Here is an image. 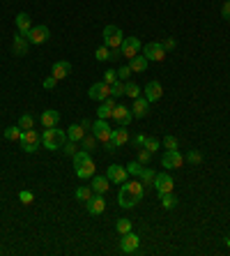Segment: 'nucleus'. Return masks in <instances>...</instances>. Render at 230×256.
<instances>
[{
  "instance_id": "obj_1",
  "label": "nucleus",
  "mask_w": 230,
  "mask_h": 256,
  "mask_svg": "<svg viewBox=\"0 0 230 256\" xmlns=\"http://www.w3.org/2000/svg\"><path fill=\"white\" fill-rule=\"evenodd\" d=\"M143 192H145V185L141 180H124L120 192H117V203L120 208H133V205L141 203Z\"/></svg>"
},
{
  "instance_id": "obj_2",
  "label": "nucleus",
  "mask_w": 230,
  "mask_h": 256,
  "mask_svg": "<svg viewBox=\"0 0 230 256\" xmlns=\"http://www.w3.org/2000/svg\"><path fill=\"white\" fill-rule=\"evenodd\" d=\"M74 173L81 180H90V178L95 176V162L90 157V152H85V150L74 152Z\"/></svg>"
},
{
  "instance_id": "obj_3",
  "label": "nucleus",
  "mask_w": 230,
  "mask_h": 256,
  "mask_svg": "<svg viewBox=\"0 0 230 256\" xmlns=\"http://www.w3.org/2000/svg\"><path fill=\"white\" fill-rule=\"evenodd\" d=\"M67 143V132H62L58 127H49L44 134H42V146L46 150H58Z\"/></svg>"
},
{
  "instance_id": "obj_4",
  "label": "nucleus",
  "mask_w": 230,
  "mask_h": 256,
  "mask_svg": "<svg viewBox=\"0 0 230 256\" xmlns=\"http://www.w3.org/2000/svg\"><path fill=\"white\" fill-rule=\"evenodd\" d=\"M101 37H104V44H106L111 51H120V46H122V42H124L122 30H120L117 26H106Z\"/></svg>"
},
{
  "instance_id": "obj_5",
  "label": "nucleus",
  "mask_w": 230,
  "mask_h": 256,
  "mask_svg": "<svg viewBox=\"0 0 230 256\" xmlns=\"http://www.w3.org/2000/svg\"><path fill=\"white\" fill-rule=\"evenodd\" d=\"M21 148H23V152H28V155H33V152L39 150V146H42V136H39V132H35V129H26V132L21 134Z\"/></svg>"
},
{
  "instance_id": "obj_6",
  "label": "nucleus",
  "mask_w": 230,
  "mask_h": 256,
  "mask_svg": "<svg viewBox=\"0 0 230 256\" xmlns=\"http://www.w3.org/2000/svg\"><path fill=\"white\" fill-rule=\"evenodd\" d=\"M138 51H143V44L138 37H124L122 46H120V55L127 58V60H131L133 55H138Z\"/></svg>"
},
{
  "instance_id": "obj_7",
  "label": "nucleus",
  "mask_w": 230,
  "mask_h": 256,
  "mask_svg": "<svg viewBox=\"0 0 230 256\" xmlns=\"http://www.w3.org/2000/svg\"><path fill=\"white\" fill-rule=\"evenodd\" d=\"M161 166L170 171V168H182L184 166V155L180 150H166L164 157H161Z\"/></svg>"
},
{
  "instance_id": "obj_8",
  "label": "nucleus",
  "mask_w": 230,
  "mask_h": 256,
  "mask_svg": "<svg viewBox=\"0 0 230 256\" xmlns=\"http://www.w3.org/2000/svg\"><path fill=\"white\" fill-rule=\"evenodd\" d=\"M111 118H113L120 127H129V123L133 120V113H131V109H129V106L115 104V109L111 111Z\"/></svg>"
},
{
  "instance_id": "obj_9",
  "label": "nucleus",
  "mask_w": 230,
  "mask_h": 256,
  "mask_svg": "<svg viewBox=\"0 0 230 256\" xmlns=\"http://www.w3.org/2000/svg\"><path fill=\"white\" fill-rule=\"evenodd\" d=\"M143 55L152 62H161L164 58H166V49H164L161 42H150V44L143 46Z\"/></svg>"
},
{
  "instance_id": "obj_10",
  "label": "nucleus",
  "mask_w": 230,
  "mask_h": 256,
  "mask_svg": "<svg viewBox=\"0 0 230 256\" xmlns=\"http://www.w3.org/2000/svg\"><path fill=\"white\" fill-rule=\"evenodd\" d=\"M111 134H113V129H111V125H108L106 120L97 118V120L92 123V136H95L99 143H106L108 139H111Z\"/></svg>"
},
{
  "instance_id": "obj_11",
  "label": "nucleus",
  "mask_w": 230,
  "mask_h": 256,
  "mask_svg": "<svg viewBox=\"0 0 230 256\" xmlns=\"http://www.w3.org/2000/svg\"><path fill=\"white\" fill-rule=\"evenodd\" d=\"M26 37H28V42H30V44H46V42H49V37H51V30H49L46 26H33Z\"/></svg>"
},
{
  "instance_id": "obj_12",
  "label": "nucleus",
  "mask_w": 230,
  "mask_h": 256,
  "mask_svg": "<svg viewBox=\"0 0 230 256\" xmlns=\"http://www.w3.org/2000/svg\"><path fill=\"white\" fill-rule=\"evenodd\" d=\"M88 97L97 99V102H104L106 97H111V86H108L106 81H97V83H92L90 90H88Z\"/></svg>"
},
{
  "instance_id": "obj_13",
  "label": "nucleus",
  "mask_w": 230,
  "mask_h": 256,
  "mask_svg": "<svg viewBox=\"0 0 230 256\" xmlns=\"http://www.w3.org/2000/svg\"><path fill=\"white\" fill-rule=\"evenodd\" d=\"M138 245H141V238H138L133 231H129V233H124L122 240H120V252H122V254H133V252L138 249Z\"/></svg>"
},
{
  "instance_id": "obj_14",
  "label": "nucleus",
  "mask_w": 230,
  "mask_h": 256,
  "mask_svg": "<svg viewBox=\"0 0 230 256\" xmlns=\"http://www.w3.org/2000/svg\"><path fill=\"white\" fill-rule=\"evenodd\" d=\"M173 187H175V183H173L170 173H157V178H154L157 194H168V192H173Z\"/></svg>"
},
{
  "instance_id": "obj_15",
  "label": "nucleus",
  "mask_w": 230,
  "mask_h": 256,
  "mask_svg": "<svg viewBox=\"0 0 230 256\" xmlns=\"http://www.w3.org/2000/svg\"><path fill=\"white\" fill-rule=\"evenodd\" d=\"M106 178L111 180V183H115V185H122L124 180L129 178V173H127V166H120V164H111L106 171Z\"/></svg>"
},
{
  "instance_id": "obj_16",
  "label": "nucleus",
  "mask_w": 230,
  "mask_h": 256,
  "mask_svg": "<svg viewBox=\"0 0 230 256\" xmlns=\"http://www.w3.org/2000/svg\"><path fill=\"white\" fill-rule=\"evenodd\" d=\"M85 208H88V212L92 217L101 215V212L106 210V199H104V194H92V199L85 203Z\"/></svg>"
},
{
  "instance_id": "obj_17",
  "label": "nucleus",
  "mask_w": 230,
  "mask_h": 256,
  "mask_svg": "<svg viewBox=\"0 0 230 256\" xmlns=\"http://www.w3.org/2000/svg\"><path fill=\"white\" fill-rule=\"evenodd\" d=\"M69 74H71V62H67V60L53 62V67H51V76H55L58 81H62V79H67Z\"/></svg>"
},
{
  "instance_id": "obj_18",
  "label": "nucleus",
  "mask_w": 230,
  "mask_h": 256,
  "mask_svg": "<svg viewBox=\"0 0 230 256\" xmlns=\"http://www.w3.org/2000/svg\"><path fill=\"white\" fill-rule=\"evenodd\" d=\"M161 95H164V88H161L159 81H150V83L145 86V99H148L150 104L152 102H159Z\"/></svg>"
},
{
  "instance_id": "obj_19",
  "label": "nucleus",
  "mask_w": 230,
  "mask_h": 256,
  "mask_svg": "<svg viewBox=\"0 0 230 256\" xmlns=\"http://www.w3.org/2000/svg\"><path fill=\"white\" fill-rule=\"evenodd\" d=\"M28 46H30L28 37L21 35V33H16V35H14V39H12V51H14V55H26Z\"/></svg>"
},
{
  "instance_id": "obj_20",
  "label": "nucleus",
  "mask_w": 230,
  "mask_h": 256,
  "mask_svg": "<svg viewBox=\"0 0 230 256\" xmlns=\"http://www.w3.org/2000/svg\"><path fill=\"white\" fill-rule=\"evenodd\" d=\"M90 180H92L90 187H92V192H95V194H106L108 187H111V180H108L106 176H92Z\"/></svg>"
},
{
  "instance_id": "obj_21",
  "label": "nucleus",
  "mask_w": 230,
  "mask_h": 256,
  "mask_svg": "<svg viewBox=\"0 0 230 256\" xmlns=\"http://www.w3.org/2000/svg\"><path fill=\"white\" fill-rule=\"evenodd\" d=\"M148 111H150V102H148V99H145V97H136V99H133V106H131L133 118H145Z\"/></svg>"
},
{
  "instance_id": "obj_22",
  "label": "nucleus",
  "mask_w": 230,
  "mask_h": 256,
  "mask_svg": "<svg viewBox=\"0 0 230 256\" xmlns=\"http://www.w3.org/2000/svg\"><path fill=\"white\" fill-rule=\"evenodd\" d=\"M129 67H131V72L133 74H141V72H145L148 70V65H150V60L145 58V55H133L131 60L127 62Z\"/></svg>"
},
{
  "instance_id": "obj_23",
  "label": "nucleus",
  "mask_w": 230,
  "mask_h": 256,
  "mask_svg": "<svg viewBox=\"0 0 230 256\" xmlns=\"http://www.w3.org/2000/svg\"><path fill=\"white\" fill-rule=\"evenodd\" d=\"M115 109V97L111 95V97H106L104 102H101V106L97 109V115L101 118V120H108L111 118V111Z\"/></svg>"
},
{
  "instance_id": "obj_24",
  "label": "nucleus",
  "mask_w": 230,
  "mask_h": 256,
  "mask_svg": "<svg viewBox=\"0 0 230 256\" xmlns=\"http://www.w3.org/2000/svg\"><path fill=\"white\" fill-rule=\"evenodd\" d=\"M30 28H33V18L28 17L26 12L16 14V30H18V33H21V35H28V33H30Z\"/></svg>"
},
{
  "instance_id": "obj_25",
  "label": "nucleus",
  "mask_w": 230,
  "mask_h": 256,
  "mask_svg": "<svg viewBox=\"0 0 230 256\" xmlns=\"http://www.w3.org/2000/svg\"><path fill=\"white\" fill-rule=\"evenodd\" d=\"M42 125H44L46 129H49V127H58V125H60V113L53 111V109L44 111V113H42Z\"/></svg>"
},
{
  "instance_id": "obj_26",
  "label": "nucleus",
  "mask_w": 230,
  "mask_h": 256,
  "mask_svg": "<svg viewBox=\"0 0 230 256\" xmlns=\"http://www.w3.org/2000/svg\"><path fill=\"white\" fill-rule=\"evenodd\" d=\"M83 136H85V129H83V127H81V125H71L69 129H67V139H69V141H83Z\"/></svg>"
},
{
  "instance_id": "obj_27",
  "label": "nucleus",
  "mask_w": 230,
  "mask_h": 256,
  "mask_svg": "<svg viewBox=\"0 0 230 256\" xmlns=\"http://www.w3.org/2000/svg\"><path fill=\"white\" fill-rule=\"evenodd\" d=\"M92 194H95V192H92V187H79V189H76V192H74V196H76V201H81V203H88L90 199H92Z\"/></svg>"
},
{
  "instance_id": "obj_28",
  "label": "nucleus",
  "mask_w": 230,
  "mask_h": 256,
  "mask_svg": "<svg viewBox=\"0 0 230 256\" xmlns=\"http://www.w3.org/2000/svg\"><path fill=\"white\" fill-rule=\"evenodd\" d=\"M154 178H157V173H154L150 166H143L141 173H138V180H141L143 185H152V183H154Z\"/></svg>"
},
{
  "instance_id": "obj_29",
  "label": "nucleus",
  "mask_w": 230,
  "mask_h": 256,
  "mask_svg": "<svg viewBox=\"0 0 230 256\" xmlns=\"http://www.w3.org/2000/svg\"><path fill=\"white\" fill-rule=\"evenodd\" d=\"M21 134H23V129H21L18 125H12V127L5 129V139H7V141H21Z\"/></svg>"
},
{
  "instance_id": "obj_30",
  "label": "nucleus",
  "mask_w": 230,
  "mask_h": 256,
  "mask_svg": "<svg viewBox=\"0 0 230 256\" xmlns=\"http://www.w3.org/2000/svg\"><path fill=\"white\" fill-rule=\"evenodd\" d=\"M159 199H161V205L166 208V210H173L177 205V196L173 194V192H168V194H159Z\"/></svg>"
},
{
  "instance_id": "obj_31",
  "label": "nucleus",
  "mask_w": 230,
  "mask_h": 256,
  "mask_svg": "<svg viewBox=\"0 0 230 256\" xmlns=\"http://www.w3.org/2000/svg\"><path fill=\"white\" fill-rule=\"evenodd\" d=\"M115 139V143L117 146H124V143L129 141V132H127V127H120V129H113V134H111Z\"/></svg>"
},
{
  "instance_id": "obj_32",
  "label": "nucleus",
  "mask_w": 230,
  "mask_h": 256,
  "mask_svg": "<svg viewBox=\"0 0 230 256\" xmlns=\"http://www.w3.org/2000/svg\"><path fill=\"white\" fill-rule=\"evenodd\" d=\"M115 231L120 233V236H124V233H129V231H133V224L127 217H122V219H117V224H115Z\"/></svg>"
},
{
  "instance_id": "obj_33",
  "label": "nucleus",
  "mask_w": 230,
  "mask_h": 256,
  "mask_svg": "<svg viewBox=\"0 0 230 256\" xmlns=\"http://www.w3.org/2000/svg\"><path fill=\"white\" fill-rule=\"evenodd\" d=\"M18 127H21L23 132H26V129H33V127H35V118H33L30 113H23L21 118H18Z\"/></svg>"
},
{
  "instance_id": "obj_34",
  "label": "nucleus",
  "mask_w": 230,
  "mask_h": 256,
  "mask_svg": "<svg viewBox=\"0 0 230 256\" xmlns=\"http://www.w3.org/2000/svg\"><path fill=\"white\" fill-rule=\"evenodd\" d=\"M124 95H129L131 99L141 97V88H138L136 83H131V81H127V83H124Z\"/></svg>"
},
{
  "instance_id": "obj_35",
  "label": "nucleus",
  "mask_w": 230,
  "mask_h": 256,
  "mask_svg": "<svg viewBox=\"0 0 230 256\" xmlns=\"http://www.w3.org/2000/svg\"><path fill=\"white\" fill-rule=\"evenodd\" d=\"M95 58H97L99 62H104V60H111V49H108L106 44H104V46H99L97 51H95Z\"/></svg>"
},
{
  "instance_id": "obj_36",
  "label": "nucleus",
  "mask_w": 230,
  "mask_h": 256,
  "mask_svg": "<svg viewBox=\"0 0 230 256\" xmlns=\"http://www.w3.org/2000/svg\"><path fill=\"white\" fill-rule=\"evenodd\" d=\"M111 95L113 97H122L124 95V81H115V83H111Z\"/></svg>"
},
{
  "instance_id": "obj_37",
  "label": "nucleus",
  "mask_w": 230,
  "mask_h": 256,
  "mask_svg": "<svg viewBox=\"0 0 230 256\" xmlns=\"http://www.w3.org/2000/svg\"><path fill=\"white\" fill-rule=\"evenodd\" d=\"M141 168H143L141 162H129V164H127V173H129V176H133V178H138Z\"/></svg>"
},
{
  "instance_id": "obj_38",
  "label": "nucleus",
  "mask_w": 230,
  "mask_h": 256,
  "mask_svg": "<svg viewBox=\"0 0 230 256\" xmlns=\"http://www.w3.org/2000/svg\"><path fill=\"white\" fill-rule=\"evenodd\" d=\"M95 146H97V139H95V136H83V150L85 152H92Z\"/></svg>"
},
{
  "instance_id": "obj_39",
  "label": "nucleus",
  "mask_w": 230,
  "mask_h": 256,
  "mask_svg": "<svg viewBox=\"0 0 230 256\" xmlns=\"http://www.w3.org/2000/svg\"><path fill=\"white\" fill-rule=\"evenodd\" d=\"M18 199H21V203L30 205L33 201H35V194H33V192H28V189H21V192H18Z\"/></svg>"
},
{
  "instance_id": "obj_40",
  "label": "nucleus",
  "mask_w": 230,
  "mask_h": 256,
  "mask_svg": "<svg viewBox=\"0 0 230 256\" xmlns=\"http://www.w3.org/2000/svg\"><path fill=\"white\" fill-rule=\"evenodd\" d=\"M159 146H161V141L159 139H145V146H143V148H145V150H150V152H154V150H159Z\"/></svg>"
},
{
  "instance_id": "obj_41",
  "label": "nucleus",
  "mask_w": 230,
  "mask_h": 256,
  "mask_svg": "<svg viewBox=\"0 0 230 256\" xmlns=\"http://www.w3.org/2000/svg\"><path fill=\"white\" fill-rule=\"evenodd\" d=\"M133 72H131V67L129 65H122L120 70H117V79L120 81H129V76H131Z\"/></svg>"
},
{
  "instance_id": "obj_42",
  "label": "nucleus",
  "mask_w": 230,
  "mask_h": 256,
  "mask_svg": "<svg viewBox=\"0 0 230 256\" xmlns=\"http://www.w3.org/2000/svg\"><path fill=\"white\" fill-rule=\"evenodd\" d=\"M184 159L189 162V164H200V162H203V155H200L198 150H189V155H186Z\"/></svg>"
},
{
  "instance_id": "obj_43",
  "label": "nucleus",
  "mask_w": 230,
  "mask_h": 256,
  "mask_svg": "<svg viewBox=\"0 0 230 256\" xmlns=\"http://www.w3.org/2000/svg\"><path fill=\"white\" fill-rule=\"evenodd\" d=\"M150 159H152V152L145 150V148H141V152H138V162H141L143 166H148V164H150Z\"/></svg>"
},
{
  "instance_id": "obj_44",
  "label": "nucleus",
  "mask_w": 230,
  "mask_h": 256,
  "mask_svg": "<svg viewBox=\"0 0 230 256\" xmlns=\"http://www.w3.org/2000/svg\"><path fill=\"white\" fill-rule=\"evenodd\" d=\"M164 148H166V150H177V139L175 136H166V139H164Z\"/></svg>"
},
{
  "instance_id": "obj_45",
  "label": "nucleus",
  "mask_w": 230,
  "mask_h": 256,
  "mask_svg": "<svg viewBox=\"0 0 230 256\" xmlns=\"http://www.w3.org/2000/svg\"><path fill=\"white\" fill-rule=\"evenodd\" d=\"M101 81H106L108 86H111V83H115V81H117V72H115V70L104 72V79H101Z\"/></svg>"
},
{
  "instance_id": "obj_46",
  "label": "nucleus",
  "mask_w": 230,
  "mask_h": 256,
  "mask_svg": "<svg viewBox=\"0 0 230 256\" xmlns=\"http://www.w3.org/2000/svg\"><path fill=\"white\" fill-rule=\"evenodd\" d=\"M62 150L67 152V155H71V157H74V152H76V141H69V139H67V143L62 146Z\"/></svg>"
},
{
  "instance_id": "obj_47",
  "label": "nucleus",
  "mask_w": 230,
  "mask_h": 256,
  "mask_svg": "<svg viewBox=\"0 0 230 256\" xmlns=\"http://www.w3.org/2000/svg\"><path fill=\"white\" fill-rule=\"evenodd\" d=\"M55 83H58V79H55V76H46V79L42 81V86H44L46 90H53V88H55Z\"/></svg>"
},
{
  "instance_id": "obj_48",
  "label": "nucleus",
  "mask_w": 230,
  "mask_h": 256,
  "mask_svg": "<svg viewBox=\"0 0 230 256\" xmlns=\"http://www.w3.org/2000/svg\"><path fill=\"white\" fill-rule=\"evenodd\" d=\"M104 148H106V152H115L117 148H120V146H117V143H115V139L111 136V139H108V141L104 143Z\"/></svg>"
},
{
  "instance_id": "obj_49",
  "label": "nucleus",
  "mask_w": 230,
  "mask_h": 256,
  "mask_svg": "<svg viewBox=\"0 0 230 256\" xmlns=\"http://www.w3.org/2000/svg\"><path fill=\"white\" fill-rule=\"evenodd\" d=\"M221 17L230 21V0H223V7H221Z\"/></svg>"
},
{
  "instance_id": "obj_50",
  "label": "nucleus",
  "mask_w": 230,
  "mask_h": 256,
  "mask_svg": "<svg viewBox=\"0 0 230 256\" xmlns=\"http://www.w3.org/2000/svg\"><path fill=\"white\" fill-rule=\"evenodd\" d=\"M161 44H164V49H166V51H173V49L177 46V42L173 39V37H168V39H166V42H161Z\"/></svg>"
},
{
  "instance_id": "obj_51",
  "label": "nucleus",
  "mask_w": 230,
  "mask_h": 256,
  "mask_svg": "<svg viewBox=\"0 0 230 256\" xmlns=\"http://www.w3.org/2000/svg\"><path fill=\"white\" fill-rule=\"evenodd\" d=\"M145 139H148V136H145V134H138V136H136V139H133V143H136V146H145Z\"/></svg>"
},
{
  "instance_id": "obj_52",
  "label": "nucleus",
  "mask_w": 230,
  "mask_h": 256,
  "mask_svg": "<svg viewBox=\"0 0 230 256\" xmlns=\"http://www.w3.org/2000/svg\"><path fill=\"white\" fill-rule=\"evenodd\" d=\"M226 245H228V249H230V238H228V240H226Z\"/></svg>"
}]
</instances>
